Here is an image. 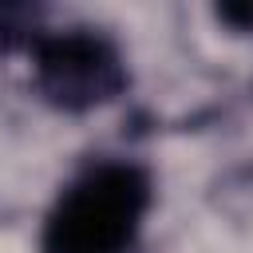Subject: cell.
Masks as SVG:
<instances>
[{"instance_id": "cell-2", "label": "cell", "mask_w": 253, "mask_h": 253, "mask_svg": "<svg viewBox=\"0 0 253 253\" xmlns=\"http://www.w3.org/2000/svg\"><path fill=\"white\" fill-rule=\"evenodd\" d=\"M32 79L36 91L55 111H95L123 95L126 87V63L95 28H63V32H40L32 40Z\"/></svg>"}, {"instance_id": "cell-1", "label": "cell", "mask_w": 253, "mask_h": 253, "mask_svg": "<svg viewBox=\"0 0 253 253\" xmlns=\"http://www.w3.org/2000/svg\"><path fill=\"white\" fill-rule=\"evenodd\" d=\"M150 202L154 186L138 162H91L55 198L40 233V253H130Z\"/></svg>"}, {"instance_id": "cell-3", "label": "cell", "mask_w": 253, "mask_h": 253, "mask_svg": "<svg viewBox=\"0 0 253 253\" xmlns=\"http://www.w3.org/2000/svg\"><path fill=\"white\" fill-rule=\"evenodd\" d=\"M217 20H225V24L237 28V32H253V4H249V0H241V4H221V8H217Z\"/></svg>"}]
</instances>
